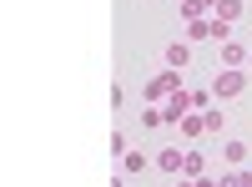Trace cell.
<instances>
[{
  "label": "cell",
  "mask_w": 252,
  "mask_h": 187,
  "mask_svg": "<svg viewBox=\"0 0 252 187\" xmlns=\"http://www.w3.org/2000/svg\"><path fill=\"white\" fill-rule=\"evenodd\" d=\"M177 187H197V177H177Z\"/></svg>",
  "instance_id": "obj_19"
},
{
  "label": "cell",
  "mask_w": 252,
  "mask_h": 187,
  "mask_svg": "<svg viewBox=\"0 0 252 187\" xmlns=\"http://www.w3.org/2000/svg\"><path fill=\"white\" fill-rule=\"evenodd\" d=\"M197 187H222V182L217 177H197Z\"/></svg>",
  "instance_id": "obj_17"
},
{
  "label": "cell",
  "mask_w": 252,
  "mask_h": 187,
  "mask_svg": "<svg viewBox=\"0 0 252 187\" xmlns=\"http://www.w3.org/2000/svg\"><path fill=\"white\" fill-rule=\"evenodd\" d=\"M222 157H227V162H232V167H237V162L247 157V147H242V142H222Z\"/></svg>",
  "instance_id": "obj_11"
},
{
  "label": "cell",
  "mask_w": 252,
  "mask_h": 187,
  "mask_svg": "<svg viewBox=\"0 0 252 187\" xmlns=\"http://www.w3.org/2000/svg\"><path fill=\"white\" fill-rule=\"evenodd\" d=\"M242 86H247V71L222 66V71H217V81H212V96H242Z\"/></svg>",
  "instance_id": "obj_2"
},
{
  "label": "cell",
  "mask_w": 252,
  "mask_h": 187,
  "mask_svg": "<svg viewBox=\"0 0 252 187\" xmlns=\"http://www.w3.org/2000/svg\"><path fill=\"white\" fill-rule=\"evenodd\" d=\"M222 66H247V46H237V40H222Z\"/></svg>",
  "instance_id": "obj_6"
},
{
  "label": "cell",
  "mask_w": 252,
  "mask_h": 187,
  "mask_svg": "<svg viewBox=\"0 0 252 187\" xmlns=\"http://www.w3.org/2000/svg\"><path fill=\"white\" fill-rule=\"evenodd\" d=\"M247 66H252V51H247Z\"/></svg>",
  "instance_id": "obj_20"
},
{
  "label": "cell",
  "mask_w": 252,
  "mask_h": 187,
  "mask_svg": "<svg viewBox=\"0 0 252 187\" xmlns=\"http://www.w3.org/2000/svg\"><path fill=\"white\" fill-rule=\"evenodd\" d=\"M212 107V91H192V112H207Z\"/></svg>",
  "instance_id": "obj_16"
},
{
  "label": "cell",
  "mask_w": 252,
  "mask_h": 187,
  "mask_svg": "<svg viewBox=\"0 0 252 187\" xmlns=\"http://www.w3.org/2000/svg\"><path fill=\"white\" fill-rule=\"evenodd\" d=\"M182 177H202V152H187V162H182Z\"/></svg>",
  "instance_id": "obj_12"
},
{
  "label": "cell",
  "mask_w": 252,
  "mask_h": 187,
  "mask_svg": "<svg viewBox=\"0 0 252 187\" xmlns=\"http://www.w3.org/2000/svg\"><path fill=\"white\" fill-rule=\"evenodd\" d=\"M212 40H232V20H217L212 15Z\"/></svg>",
  "instance_id": "obj_13"
},
{
  "label": "cell",
  "mask_w": 252,
  "mask_h": 187,
  "mask_svg": "<svg viewBox=\"0 0 252 187\" xmlns=\"http://www.w3.org/2000/svg\"><path fill=\"white\" fill-rule=\"evenodd\" d=\"M217 20H242L247 10H242V0H217V10H212Z\"/></svg>",
  "instance_id": "obj_8"
},
{
  "label": "cell",
  "mask_w": 252,
  "mask_h": 187,
  "mask_svg": "<svg viewBox=\"0 0 252 187\" xmlns=\"http://www.w3.org/2000/svg\"><path fill=\"white\" fill-rule=\"evenodd\" d=\"M177 91H182V71H161V76H152V86H146L141 101H146V107H157L161 96H177Z\"/></svg>",
  "instance_id": "obj_1"
},
{
  "label": "cell",
  "mask_w": 252,
  "mask_h": 187,
  "mask_svg": "<svg viewBox=\"0 0 252 187\" xmlns=\"http://www.w3.org/2000/svg\"><path fill=\"white\" fill-rule=\"evenodd\" d=\"M161 61H166V71H187V61H192V40H172V46L161 51Z\"/></svg>",
  "instance_id": "obj_4"
},
{
  "label": "cell",
  "mask_w": 252,
  "mask_h": 187,
  "mask_svg": "<svg viewBox=\"0 0 252 187\" xmlns=\"http://www.w3.org/2000/svg\"><path fill=\"white\" fill-rule=\"evenodd\" d=\"M237 187H252V172H237Z\"/></svg>",
  "instance_id": "obj_18"
},
{
  "label": "cell",
  "mask_w": 252,
  "mask_h": 187,
  "mask_svg": "<svg viewBox=\"0 0 252 187\" xmlns=\"http://www.w3.org/2000/svg\"><path fill=\"white\" fill-rule=\"evenodd\" d=\"M182 162H187L182 147H161V152H157V167H161V172H172V177L182 172Z\"/></svg>",
  "instance_id": "obj_5"
},
{
  "label": "cell",
  "mask_w": 252,
  "mask_h": 187,
  "mask_svg": "<svg viewBox=\"0 0 252 187\" xmlns=\"http://www.w3.org/2000/svg\"><path fill=\"white\" fill-rule=\"evenodd\" d=\"M177 132H182V137H202V132H207V121H202V112H187V116L177 121Z\"/></svg>",
  "instance_id": "obj_7"
},
{
  "label": "cell",
  "mask_w": 252,
  "mask_h": 187,
  "mask_svg": "<svg viewBox=\"0 0 252 187\" xmlns=\"http://www.w3.org/2000/svg\"><path fill=\"white\" fill-rule=\"evenodd\" d=\"M146 162H152L146 152H126V157H121V167H126V172H146Z\"/></svg>",
  "instance_id": "obj_10"
},
{
  "label": "cell",
  "mask_w": 252,
  "mask_h": 187,
  "mask_svg": "<svg viewBox=\"0 0 252 187\" xmlns=\"http://www.w3.org/2000/svg\"><path fill=\"white\" fill-rule=\"evenodd\" d=\"M141 121H146V127H166V121H161V107H146V112H141Z\"/></svg>",
  "instance_id": "obj_15"
},
{
  "label": "cell",
  "mask_w": 252,
  "mask_h": 187,
  "mask_svg": "<svg viewBox=\"0 0 252 187\" xmlns=\"http://www.w3.org/2000/svg\"><path fill=\"white\" fill-rule=\"evenodd\" d=\"M207 36H212V20H202V15L187 20V40H207Z\"/></svg>",
  "instance_id": "obj_9"
},
{
  "label": "cell",
  "mask_w": 252,
  "mask_h": 187,
  "mask_svg": "<svg viewBox=\"0 0 252 187\" xmlns=\"http://www.w3.org/2000/svg\"><path fill=\"white\" fill-rule=\"evenodd\" d=\"M192 112V91H177V96H166V107H161V121L166 127H177V121Z\"/></svg>",
  "instance_id": "obj_3"
},
{
  "label": "cell",
  "mask_w": 252,
  "mask_h": 187,
  "mask_svg": "<svg viewBox=\"0 0 252 187\" xmlns=\"http://www.w3.org/2000/svg\"><path fill=\"white\" fill-rule=\"evenodd\" d=\"M202 121H207V132H222V112H217V107H207Z\"/></svg>",
  "instance_id": "obj_14"
}]
</instances>
